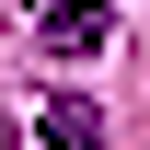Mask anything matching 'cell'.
I'll return each mask as SVG.
<instances>
[{"label":"cell","instance_id":"6da1fadb","mask_svg":"<svg viewBox=\"0 0 150 150\" xmlns=\"http://www.w3.org/2000/svg\"><path fill=\"white\" fill-rule=\"evenodd\" d=\"M35 150H104V104L93 93H46L35 104Z\"/></svg>","mask_w":150,"mask_h":150},{"label":"cell","instance_id":"7a4b0ae2","mask_svg":"<svg viewBox=\"0 0 150 150\" xmlns=\"http://www.w3.org/2000/svg\"><path fill=\"white\" fill-rule=\"evenodd\" d=\"M35 35H46L58 58H104V35H115V12H104V0H46V23H35Z\"/></svg>","mask_w":150,"mask_h":150}]
</instances>
